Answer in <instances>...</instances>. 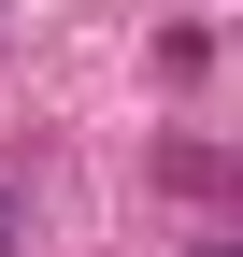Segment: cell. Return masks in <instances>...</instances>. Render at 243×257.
Listing matches in <instances>:
<instances>
[{"label": "cell", "instance_id": "cell-1", "mask_svg": "<svg viewBox=\"0 0 243 257\" xmlns=\"http://www.w3.org/2000/svg\"><path fill=\"white\" fill-rule=\"evenodd\" d=\"M0 257H29V186L0 172Z\"/></svg>", "mask_w": 243, "mask_h": 257}, {"label": "cell", "instance_id": "cell-2", "mask_svg": "<svg viewBox=\"0 0 243 257\" xmlns=\"http://www.w3.org/2000/svg\"><path fill=\"white\" fill-rule=\"evenodd\" d=\"M215 257H243V243H215Z\"/></svg>", "mask_w": 243, "mask_h": 257}]
</instances>
